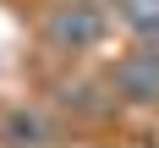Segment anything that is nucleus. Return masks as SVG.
I'll return each mask as SVG.
<instances>
[{
  "instance_id": "nucleus-1",
  "label": "nucleus",
  "mask_w": 159,
  "mask_h": 148,
  "mask_svg": "<svg viewBox=\"0 0 159 148\" xmlns=\"http://www.w3.org/2000/svg\"><path fill=\"white\" fill-rule=\"evenodd\" d=\"M115 16L110 0H49L39 11V44L61 61H77V55H93L104 38H110Z\"/></svg>"
},
{
  "instance_id": "nucleus-2",
  "label": "nucleus",
  "mask_w": 159,
  "mask_h": 148,
  "mask_svg": "<svg viewBox=\"0 0 159 148\" xmlns=\"http://www.w3.org/2000/svg\"><path fill=\"white\" fill-rule=\"evenodd\" d=\"M110 99L126 104V110H159V44L154 38H137L126 55H115L110 71Z\"/></svg>"
},
{
  "instance_id": "nucleus-3",
  "label": "nucleus",
  "mask_w": 159,
  "mask_h": 148,
  "mask_svg": "<svg viewBox=\"0 0 159 148\" xmlns=\"http://www.w3.org/2000/svg\"><path fill=\"white\" fill-rule=\"evenodd\" d=\"M55 126L39 104H0V148H49Z\"/></svg>"
},
{
  "instance_id": "nucleus-4",
  "label": "nucleus",
  "mask_w": 159,
  "mask_h": 148,
  "mask_svg": "<svg viewBox=\"0 0 159 148\" xmlns=\"http://www.w3.org/2000/svg\"><path fill=\"white\" fill-rule=\"evenodd\" d=\"M110 16H115L121 33L159 44V0H110Z\"/></svg>"
}]
</instances>
